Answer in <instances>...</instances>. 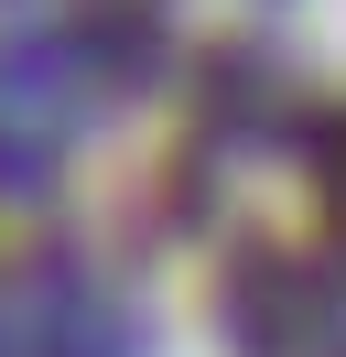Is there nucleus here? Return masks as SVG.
<instances>
[{
  "label": "nucleus",
  "mask_w": 346,
  "mask_h": 357,
  "mask_svg": "<svg viewBox=\"0 0 346 357\" xmlns=\"http://www.w3.org/2000/svg\"><path fill=\"white\" fill-rule=\"evenodd\" d=\"M314 195H324V217L346 227V109L314 130Z\"/></svg>",
  "instance_id": "nucleus-1"
}]
</instances>
